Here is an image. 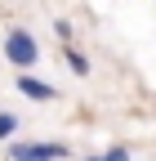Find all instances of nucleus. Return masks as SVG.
<instances>
[{
	"label": "nucleus",
	"instance_id": "f03ea898",
	"mask_svg": "<svg viewBox=\"0 0 156 161\" xmlns=\"http://www.w3.org/2000/svg\"><path fill=\"white\" fill-rule=\"evenodd\" d=\"M5 58L13 63V72H31L36 67V58H40V45H36V36L27 27H13L5 36Z\"/></svg>",
	"mask_w": 156,
	"mask_h": 161
},
{
	"label": "nucleus",
	"instance_id": "20e7f679",
	"mask_svg": "<svg viewBox=\"0 0 156 161\" xmlns=\"http://www.w3.org/2000/svg\"><path fill=\"white\" fill-rule=\"evenodd\" d=\"M63 58H67V67H71L76 76H89V72H94V63H89V58L76 49V45H63Z\"/></svg>",
	"mask_w": 156,
	"mask_h": 161
},
{
	"label": "nucleus",
	"instance_id": "f257e3e1",
	"mask_svg": "<svg viewBox=\"0 0 156 161\" xmlns=\"http://www.w3.org/2000/svg\"><path fill=\"white\" fill-rule=\"evenodd\" d=\"M71 148L63 143V139H13V143L5 148L9 161H63Z\"/></svg>",
	"mask_w": 156,
	"mask_h": 161
},
{
	"label": "nucleus",
	"instance_id": "39448f33",
	"mask_svg": "<svg viewBox=\"0 0 156 161\" xmlns=\"http://www.w3.org/2000/svg\"><path fill=\"white\" fill-rule=\"evenodd\" d=\"M18 130H23V116L0 108V139H5V143H13V139H18Z\"/></svg>",
	"mask_w": 156,
	"mask_h": 161
},
{
	"label": "nucleus",
	"instance_id": "7ed1b4c3",
	"mask_svg": "<svg viewBox=\"0 0 156 161\" xmlns=\"http://www.w3.org/2000/svg\"><path fill=\"white\" fill-rule=\"evenodd\" d=\"M13 90L23 94V98H31V103H54V98H63V94H58V85L40 80L36 72H18V76H13Z\"/></svg>",
	"mask_w": 156,
	"mask_h": 161
},
{
	"label": "nucleus",
	"instance_id": "6e6552de",
	"mask_svg": "<svg viewBox=\"0 0 156 161\" xmlns=\"http://www.w3.org/2000/svg\"><path fill=\"white\" fill-rule=\"evenodd\" d=\"M81 161H103V157H81Z\"/></svg>",
	"mask_w": 156,
	"mask_h": 161
},
{
	"label": "nucleus",
	"instance_id": "423d86ee",
	"mask_svg": "<svg viewBox=\"0 0 156 161\" xmlns=\"http://www.w3.org/2000/svg\"><path fill=\"white\" fill-rule=\"evenodd\" d=\"M54 36L63 40V45H71V23L67 18H54Z\"/></svg>",
	"mask_w": 156,
	"mask_h": 161
},
{
	"label": "nucleus",
	"instance_id": "0eeeda50",
	"mask_svg": "<svg viewBox=\"0 0 156 161\" xmlns=\"http://www.w3.org/2000/svg\"><path fill=\"white\" fill-rule=\"evenodd\" d=\"M103 161H129V148H125V143H116V148L103 152Z\"/></svg>",
	"mask_w": 156,
	"mask_h": 161
}]
</instances>
